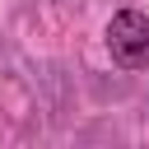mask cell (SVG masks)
Returning <instances> with one entry per match:
<instances>
[{
    "mask_svg": "<svg viewBox=\"0 0 149 149\" xmlns=\"http://www.w3.org/2000/svg\"><path fill=\"white\" fill-rule=\"evenodd\" d=\"M107 47H112V61L126 65V70H144L149 65V19L140 9H121L112 23H107Z\"/></svg>",
    "mask_w": 149,
    "mask_h": 149,
    "instance_id": "obj_1",
    "label": "cell"
}]
</instances>
